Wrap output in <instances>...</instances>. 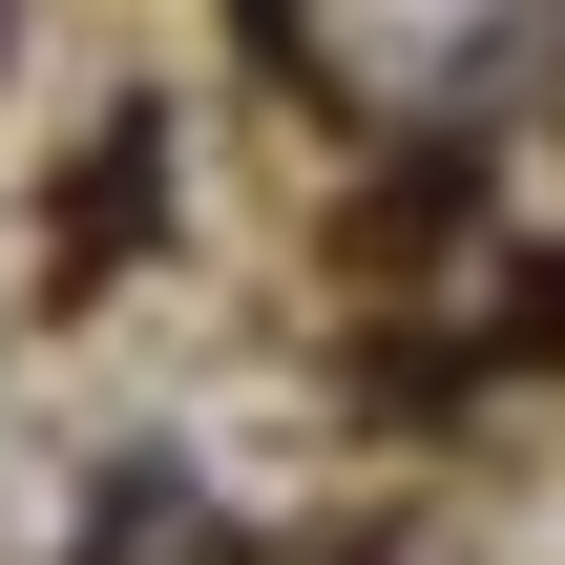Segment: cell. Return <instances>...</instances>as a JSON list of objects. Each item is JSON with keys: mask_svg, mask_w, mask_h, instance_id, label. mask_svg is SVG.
I'll list each match as a JSON object with an SVG mask.
<instances>
[{"mask_svg": "<svg viewBox=\"0 0 565 565\" xmlns=\"http://www.w3.org/2000/svg\"><path fill=\"white\" fill-rule=\"evenodd\" d=\"M126 231H147V147H105V168L63 189V252H126Z\"/></svg>", "mask_w": 565, "mask_h": 565, "instance_id": "cell-1", "label": "cell"}]
</instances>
